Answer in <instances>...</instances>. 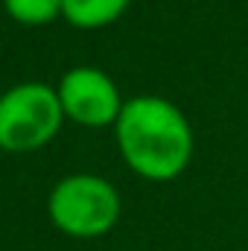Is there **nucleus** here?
Instances as JSON below:
<instances>
[{"instance_id":"obj_1","label":"nucleus","mask_w":248,"mask_h":251,"mask_svg":"<svg viewBox=\"0 0 248 251\" xmlns=\"http://www.w3.org/2000/svg\"><path fill=\"white\" fill-rule=\"evenodd\" d=\"M114 140L123 164L140 178L164 184L184 173L196 152L187 114L158 94L128 97L117 117Z\"/></svg>"},{"instance_id":"obj_2","label":"nucleus","mask_w":248,"mask_h":251,"mask_svg":"<svg viewBox=\"0 0 248 251\" xmlns=\"http://www.w3.org/2000/svg\"><path fill=\"white\" fill-rule=\"evenodd\" d=\"M123 213L117 187L97 173H70L47 196V216L56 231L73 240L105 237Z\"/></svg>"},{"instance_id":"obj_3","label":"nucleus","mask_w":248,"mask_h":251,"mask_svg":"<svg viewBox=\"0 0 248 251\" xmlns=\"http://www.w3.org/2000/svg\"><path fill=\"white\" fill-rule=\"evenodd\" d=\"M67 123L56 94L47 82H18L0 94V149L12 155L38 152L53 143Z\"/></svg>"},{"instance_id":"obj_4","label":"nucleus","mask_w":248,"mask_h":251,"mask_svg":"<svg viewBox=\"0 0 248 251\" xmlns=\"http://www.w3.org/2000/svg\"><path fill=\"white\" fill-rule=\"evenodd\" d=\"M56 94L62 102L64 120L85 128L114 126L125 105L117 82L94 64H76L64 70L56 85Z\"/></svg>"},{"instance_id":"obj_5","label":"nucleus","mask_w":248,"mask_h":251,"mask_svg":"<svg viewBox=\"0 0 248 251\" xmlns=\"http://www.w3.org/2000/svg\"><path fill=\"white\" fill-rule=\"evenodd\" d=\"M131 0H62V21L73 29H105L125 15Z\"/></svg>"},{"instance_id":"obj_6","label":"nucleus","mask_w":248,"mask_h":251,"mask_svg":"<svg viewBox=\"0 0 248 251\" xmlns=\"http://www.w3.org/2000/svg\"><path fill=\"white\" fill-rule=\"evenodd\" d=\"M3 12L21 26H50L62 18V0H0Z\"/></svg>"}]
</instances>
